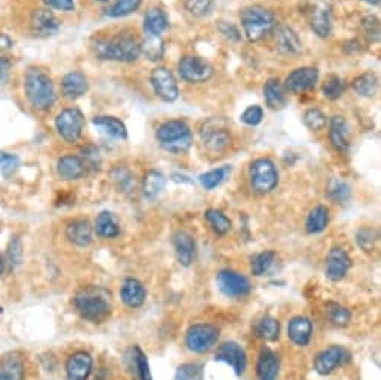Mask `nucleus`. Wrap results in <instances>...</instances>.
I'll return each instance as SVG.
<instances>
[{"instance_id":"nucleus-18","label":"nucleus","mask_w":381,"mask_h":380,"mask_svg":"<svg viewBox=\"0 0 381 380\" xmlns=\"http://www.w3.org/2000/svg\"><path fill=\"white\" fill-rule=\"evenodd\" d=\"M93 369V359L87 352H76L66 362V374L69 380H87Z\"/></svg>"},{"instance_id":"nucleus-1","label":"nucleus","mask_w":381,"mask_h":380,"mask_svg":"<svg viewBox=\"0 0 381 380\" xmlns=\"http://www.w3.org/2000/svg\"><path fill=\"white\" fill-rule=\"evenodd\" d=\"M96 57L102 60H114L132 63L141 56V44L133 35L123 33L114 38H99L91 43Z\"/></svg>"},{"instance_id":"nucleus-35","label":"nucleus","mask_w":381,"mask_h":380,"mask_svg":"<svg viewBox=\"0 0 381 380\" xmlns=\"http://www.w3.org/2000/svg\"><path fill=\"white\" fill-rule=\"evenodd\" d=\"M141 54H144L149 62L161 60L163 54H165V45H163L161 38L156 35H148L141 44Z\"/></svg>"},{"instance_id":"nucleus-33","label":"nucleus","mask_w":381,"mask_h":380,"mask_svg":"<svg viewBox=\"0 0 381 380\" xmlns=\"http://www.w3.org/2000/svg\"><path fill=\"white\" fill-rule=\"evenodd\" d=\"M203 142H205L210 152L220 153L230 144V135L226 132V129H208L203 133Z\"/></svg>"},{"instance_id":"nucleus-14","label":"nucleus","mask_w":381,"mask_h":380,"mask_svg":"<svg viewBox=\"0 0 381 380\" xmlns=\"http://www.w3.org/2000/svg\"><path fill=\"white\" fill-rule=\"evenodd\" d=\"M319 81L316 67H299L285 78V89L292 93H304L314 89Z\"/></svg>"},{"instance_id":"nucleus-26","label":"nucleus","mask_w":381,"mask_h":380,"mask_svg":"<svg viewBox=\"0 0 381 380\" xmlns=\"http://www.w3.org/2000/svg\"><path fill=\"white\" fill-rule=\"evenodd\" d=\"M93 125L101 129L108 137L114 140H126L127 138V129L125 123L117 117L111 116H99L93 118Z\"/></svg>"},{"instance_id":"nucleus-22","label":"nucleus","mask_w":381,"mask_h":380,"mask_svg":"<svg viewBox=\"0 0 381 380\" xmlns=\"http://www.w3.org/2000/svg\"><path fill=\"white\" fill-rule=\"evenodd\" d=\"M87 90H89V81L83 72L74 71L64 75L62 81V91L67 99L74 101V99L84 96Z\"/></svg>"},{"instance_id":"nucleus-61","label":"nucleus","mask_w":381,"mask_h":380,"mask_svg":"<svg viewBox=\"0 0 381 380\" xmlns=\"http://www.w3.org/2000/svg\"><path fill=\"white\" fill-rule=\"evenodd\" d=\"M96 2H101V4H103V2H106V0H96Z\"/></svg>"},{"instance_id":"nucleus-20","label":"nucleus","mask_w":381,"mask_h":380,"mask_svg":"<svg viewBox=\"0 0 381 380\" xmlns=\"http://www.w3.org/2000/svg\"><path fill=\"white\" fill-rule=\"evenodd\" d=\"M121 300L130 308H138L145 303L147 291L144 284L136 279H126L121 284Z\"/></svg>"},{"instance_id":"nucleus-50","label":"nucleus","mask_w":381,"mask_h":380,"mask_svg":"<svg viewBox=\"0 0 381 380\" xmlns=\"http://www.w3.org/2000/svg\"><path fill=\"white\" fill-rule=\"evenodd\" d=\"M184 8L195 17H207L214 9L212 0H184Z\"/></svg>"},{"instance_id":"nucleus-39","label":"nucleus","mask_w":381,"mask_h":380,"mask_svg":"<svg viewBox=\"0 0 381 380\" xmlns=\"http://www.w3.org/2000/svg\"><path fill=\"white\" fill-rule=\"evenodd\" d=\"M13 43L8 35H0V78H5L11 69Z\"/></svg>"},{"instance_id":"nucleus-13","label":"nucleus","mask_w":381,"mask_h":380,"mask_svg":"<svg viewBox=\"0 0 381 380\" xmlns=\"http://www.w3.org/2000/svg\"><path fill=\"white\" fill-rule=\"evenodd\" d=\"M215 359L230 365L238 376H242L247 369L246 350L235 342H226L217 349Z\"/></svg>"},{"instance_id":"nucleus-47","label":"nucleus","mask_w":381,"mask_h":380,"mask_svg":"<svg viewBox=\"0 0 381 380\" xmlns=\"http://www.w3.org/2000/svg\"><path fill=\"white\" fill-rule=\"evenodd\" d=\"M326 311H328V318L331 319V322L338 325V327H346L351 319L350 311L346 307L339 306L336 303L326 304Z\"/></svg>"},{"instance_id":"nucleus-17","label":"nucleus","mask_w":381,"mask_h":380,"mask_svg":"<svg viewBox=\"0 0 381 380\" xmlns=\"http://www.w3.org/2000/svg\"><path fill=\"white\" fill-rule=\"evenodd\" d=\"M311 29L316 32L317 36L320 38H328L332 32V12L331 6L328 2H320L316 4V6L311 11V18H309Z\"/></svg>"},{"instance_id":"nucleus-6","label":"nucleus","mask_w":381,"mask_h":380,"mask_svg":"<svg viewBox=\"0 0 381 380\" xmlns=\"http://www.w3.org/2000/svg\"><path fill=\"white\" fill-rule=\"evenodd\" d=\"M250 181L258 194H269L278 184V171L269 159H257L250 167Z\"/></svg>"},{"instance_id":"nucleus-41","label":"nucleus","mask_w":381,"mask_h":380,"mask_svg":"<svg viewBox=\"0 0 381 380\" xmlns=\"http://www.w3.org/2000/svg\"><path fill=\"white\" fill-rule=\"evenodd\" d=\"M230 171H232V168L230 167H222L219 169L208 171V172L200 175V183L207 190H212L217 186H220L229 177Z\"/></svg>"},{"instance_id":"nucleus-27","label":"nucleus","mask_w":381,"mask_h":380,"mask_svg":"<svg viewBox=\"0 0 381 380\" xmlns=\"http://www.w3.org/2000/svg\"><path fill=\"white\" fill-rule=\"evenodd\" d=\"M275 45L283 54H297L302 50V44L297 35L288 26H281L277 29Z\"/></svg>"},{"instance_id":"nucleus-42","label":"nucleus","mask_w":381,"mask_h":380,"mask_svg":"<svg viewBox=\"0 0 381 380\" xmlns=\"http://www.w3.org/2000/svg\"><path fill=\"white\" fill-rule=\"evenodd\" d=\"M142 0H115L113 6L108 9V16L113 18H120L130 16L140 9Z\"/></svg>"},{"instance_id":"nucleus-24","label":"nucleus","mask_w":381,"mask_h":380,"mask_svg":"<svg viewBox=\"0 0 381 380\" xmlns=\"http://www.w3.org/2000/svg\"><path fill=\"white\" fill-rule=\"evenodd\" d=\"M288 335L296 346H307L312 337V323L308 318L296 316L289 322Z\"/></svg>"},{"instance_id":"nucleus-60","label":"nucleus","mask_w":381,"mask_h":380,"mask_svg":"<svg viewBox=\"0 0 381 380\" xmlns=\"http://www.w3.org/2000/svg\"><path fill=\"white\" fill-rule=\"evenodd\" d=\"M2 271H4V259L2 256H0V274H2Z\"/></svg>"},{"instance_id":"nucleus-52","label":"nucleus","mask_w":381,"mask_h":380,"mask_svg":"<svg viewBox=\"0 0 381 380\" xmlns=\"http://www.w3.org/2000/svg\"><path fill=\"white\" fill-rule=\"evenodd\" d=\"M377 241H378V234L374 229H362L358 233V244L365 252H373Z\"/></svg>"},{"instance_id":"nucleus-37","label":"nucleus","mask_w":381,"mask_h":380,"mask_svg":"<svg viewBox=\"0 0 381 380\" xmlns=\"http://www.w3.org/2000/svg\"><path fill=\"white\" fill-rule=\"evenodd\" d=\"M256 334L266 342H275L280 337V322L275 318L265 316L257 322Z\"/></svg>"},{"instance_id":"nucleus-29","label":"nucleus","mask_w":381,"mask_h":380,"mask_svg":"<svg viewBox=\"0 0 381 380\" xmlns=\"http://www.w3.org/2000/svg\"><path fill=\"white\" fill-rule=\"evenodd\" d=\"M169 20L166 17V13L159 8H152L147 11L145 18H144V29L148 35H156L160 36L163 32L168 29Z\"/></svg>"},{"instance_id":"nucleus-56","label":"nucleus","mask_w":381,"mask_h":380,"mask_svg":"<svg viewBox=\"0 0 381 380\" xmlns=\"http://www.w3.org/2000/svg\"><path fill=\"white\" fill-rule=\"evenodd\" d=\"M21 241L18 238L11 241V246L8 250V256H9V262L12 267H17L21 262V256H23V250H21Z\"/></svg>"},{"instance_id":"nucleus-40","label":"nucleus","mask_w":381,"mask_h":380,"mask_svg":"<svg viewBox=\"0 0 381 380\" xmlns=\"http://www.w3.org/2000/svg\"><path fill=\"white\" fill-rule=\"evenodd\" d=\"M205 219L210 223V226L214 229V233L219 235L227 234L230 228H232V222H230L227 217L219 210H208L205 213Z\"/></svg>"},{"instance_id":"nucleus-43","label":"nucleus","mask_w":381,"mask_h":380,"mask_svg":"<svg viewBox=\"0 0 381 380\" xmlns=\"http://www.w3.org/2000/svg\"><path fill=\"white\" fill-rule=\"evenodd\" d=\"M274 261H275V253L271 252V250L256 255L251 259V273H253V276L261 277L265 273H268L269 268L272 267V264H274Z\"/></svg>"},{"instance_id":"nucleus-58","label":"nucleus","mask_w":381,"mask_h":380,"mask_svg":"<svg viewBox=\"0 0 381 380\" xmlns=\"http://www.w3.org/2000/svg\"><path fill=\"white\" fill-rule=\"evenodd\" d=\"M363 26L366 27V29H368V30H366V35L371 36V38L374 36L375 39H378V36H380V26H378L377 18H374V17L366 18L363 21Z\"/></svg>"},{"instance_id":"nucleus-59","label":"nucleus","mask_w":381,"mask_h":380,"mask_svg":"<svg viewBox=\"0 0 381 380\" xmlns=\"http://www.w3.org/2000/svg\"><path fill=\"white\" fill-rule=\"evenodd\" d=\"M365 2H368L371 5H378L380 4V0H365Z\"/></svg>"},{"instance_id":"nucleus-38","label":"nucleus","mask_w":381,"mask_h":380,"mask_svg":"<svg viewBox=\"0 0 381 380\" xmlns=\"http://www.w3.org/2000/svg\"><path fill=\"white\" fill-rule=\"evenodd\" d=\"M351 86H353V90H355L359 96L373 98L377 91L378 81L374 74H363L353 81Z\"/></svg>"},{"instance_id":"nucleus-34","label":"nucleus","mask_w":381,"mask_h":380,"mask_svg":"<svg viewBox=\"0 0 381 380\" xmlns=\"http://www.w3.org/2000/svg\"><path fill=\"white\" fill-rule=\"evenodd\" d=\"M165 184H166L165 175L159 171H149L147 172V175L144 177V183H142L144 195L148 199H154L161 194V190L165 189Z\"/></svg>"},{"instance_id":"nucleus-16","label":"nucleus","mask_w":381,"mask_h":380,"mask_svg":"<svg viewBox=\"0 0 381 380\" xmlns=\"http://www.w3.org/2000/svg\"><path fill=\"white\" fill-rule=\"evenodd\" d=\"M351 265V259L346 250L335 247L326 257V276L332 281H339L346 277Z\"/></svg>"},{"instance_id":"nucleus-9","label":"nucleus","mask_w":381,"mask_h":380,"mask_svg":"<svg viewBox=\"0 0 381 380\" xmlns=\"http://www.w3.org/2000/svg\"><path fill=\"white\" fill-rule=\"evenodd\" d=\"M178 72L180 77L187 81V83H205L208 81L212 74H214V67L202 57L198 56H187L181 59L178 65Z\"/></svg>"},{"instance_id":"nucleus-32","label":"nucleus","mask_w":381,"mask_h":380,"mask_svg":"<svg viewBox=\"0 0 381 380\" xmlns=\"http://www.w3.org/2000/svg\"><path fill=\"white\" fill-rule=\"evenodd\" d=\"M265 101L271 110H283L285 106V94L280 84V81L275 78H271L266 81L265 89Z\"/></svg>"},{"instance_id":"nucleus-45","label":"nucleus","mask_w":381,"mask_h":380,"mask_svg":"<svg viewBox=\"0 0 381 380\" xmlns=\"http://www.w3.org/2000/svg\"><path fill=\"white\" fill-rule=\"evenodd\" d=\"M113 180L120 192L129 194L135 189V175L126 168H115L113 171Z\"/></svg>"},{"instance_id":"nucleus-53","label":"nucleus","mask_w":381,"mask_h":380,"mask_svg":"<svg viewBox=\"0 0 381 380\" xmlns=\"http://www.w3.org/2000/svg\"><path fill=\"white\" fill-rule=\"evenodd\" d=\"M329 196L339 203H344L350 198V187L343 181L332 180L329 186Z\"/></svg>"},{"instance_id":"nucleus-21","label":"nucleus","mask_w":381,"mask_h":380,"mask_svg":"<svg viewBox=\"0 0 381 380\" xmlns=\"http://www.w3.org/2000/svg\"><path fill=\"white\" fill-rule=\"evenodd\" d=\"M329 140L338 152H347L350 148V128L344 117L335 116L331 120Z\"/></svg>"},{"instance_id":"nucleus-57","label":"nucleus","mask_w":381,"mask_h":380,"mask_svg":"<svg viewBox=\"0 0 381 380\" xmlns=\"http://www.w3.org/2000/svg\"><path fill=\"white\" fill-rule=\"evenodd\" d=\"M44 2L54 9L59 11H74L75 9V2L74 0H44Z\"/></svg>"},{"instance_id":"nucleus-36","label":"nucleus","mask_w":381,"mask_h":380,"mask_svg":"<svg viewBox=\"0 0 381 380\" xmlns=\"http://www.w3.org/2000/svg\"><path fill=\"white\" fill-rule=\"evenodd\" d=\"M24 364L17 357H9L0 362V380H23Z\"/></svg>"},{"instance_id":"nucleus-44","label":"nucleus","mask_w":381,"mask_h":380,"mask_svg":"<svg viewBox=\"0 0 381 380\" xmlns=\"http://www.w3.org/2000/svg\"><path fill=\"white\" fill-rule=\"evenodd\" d=\"M322 90H323L324 98H328L331 101H336L344 94L346 84H344V81L341 78L336 77V75H332V77H329L328 79L324 81Z\"/></svg>"},{"instance_id":"nucleus-3","label":"nucleus","mask_w":381,"mask_h":380,"mask_svg":"<svg viewBox=\"0 0 381 380\" xmlns=\"http://www.w3.org/2000/svg\"><path fill=\"white\" fill-rule=\"evenodd\" d=\"M156 138L163 150L174 155L186 153L193 144V135L183 120H169L156 130Z\"/></svg>"},{"instance_id":"nucleus-49","label":"nucleus","mask_w":381,"mask_h":380,"mask_svg":"<svg viewBox=\"0 0 381 380\" xmlns=\"http://www.w3.org/2000/svg\"><path fill=\"white\" fill-rule=\"evenodd\" d=\"M304 123L309 130H322L326 123H328V117L319 108H311V110L305 111L304 114Z\"/></svg>"},{"instance_id":"nucleus-30","label":"nucleus","mask_w":381,"mask_h":380,"mask_svg":"<svg viewBox=\"0 0 381 380\" xmlns=\"http://www.w3.org/2000/svg\"><path fill=\"white\" fill-rule=\"evenodd\" d=\"M96 234L102 238H115L120 235V223L114 213L102 211L98 216Z\"/></svg>"},{"instance_id":"nucleus-2","label":"nucleus","mask_w":381,"mask_h":380,"mask_svg":"<svg viewBox=\"0 0 381 380\" xmlns=\"http://www.w3.org/2000/svg\"><path fill=\"white\" fill-rule=\"evenodd\" d=\"M74 306L83 319L103 322L113 310L111 294L101 286H86L75 295Z\"/></svg>"},{"instance_id":"nucleus-12","label":"nucleus","mask_w":381,"mask_h":380,"mask_svg":"<svg viewBox=\"0 0 381 380\" xmlns=\"http://www.w3.org/2000/svg\"><path fill=\"white\" fill-rule=\"evenodd\" d=\"M149 81H152L154 93L161 101L174 102L178 99V84H176L174 74L166 67H156L152 72V77H149Z\"/></svg>"},{"instance_id":"nucleus-10","label":"nucleus","mask_w":381,"mask_h":380,"mask_svg":"<svg viewBox=\"0 0 381 380\" xmlns=\"http://www.w3.org/2000/svg\"><path fill=\"white\" fill-rule=\"evenodd\" d=\"M351 354L343 346H331L322 350L314 359V369L319 374L328 376L341 365L350 362Z\"/></svg>"},{"instance_id":"nucleus-48","label":"nucleus","mask_w":381,"mask_h":380,"mask_svg":"<svg viewBox=\"0 0 381 380\" xmlns=\"http://www.w3.org/2000/svg\"><path fill=\"white\" fill-rule=\"evenodd\" d=\"M132 354H133L132 358L135 362V369H136V373H138L140 379L141 380H153L152 371H149V364H148L147 355L141 350V347L135 346L132 350Z\"/></svg>"},{"instance_id":"nucleus-7","label":"nucleus","mask_w":381,"mask_h":380,"mask_svg":"<svg viewBox=\"0 0 381 380\" xmlns=\"http://www.w3.org/2000/svg\"><path fill=\"white\" fill-rule=\"evenodd\" d=\"M219 328L211 323H196L187 330L186 345L196 354H205L219 342Z\"/></svg>"},{"instance_id":"nucleus-4","label":"nucleus","mask_w":381,"mask_h":380,"mask_svg":"<svg viewBox=\"0 0 381 380\" xmlns=\"http://www.w3.org/2000/svg\"><path fill=\"white\" fill-rule=\"evenodd\" d=\"M25 93L30 104L39 111L51 110L56 102V91L51 78L38 67H32L25 74Z\"/></svg>"},{"instance_id":"nucleus-51","label":"nucleus","mask_w":381,"mask_h":380,"mask_svg":"<svg viewBox=\"0 0 381 380\" xmlns=\"http://www.w3.org/2000/svg\"><path fill=\"white\" fill-rule=\"evenodd\" d=\"M18 165H20L18 156L6 152H0V171H2L6 179H9L11 175L17 171Z\"/></svg>"},{"instance_id":"nucleus-5","label":"nucleus","mask_w":381,"mask_h":380,"mask_svg":"<svg viewBox=\"0 0 381 380\" xmlns=\"http://www.w3.org/2000/svg\"><path fill=\"white\" fill-rule=\"evenodd\" d=\"M241 24L246 36L251 43H257L274 29L275 18L262 6H249L241 12Z\"/></svg>"},{"instance_id":"nucleus-28","label":"nucleus","mask_w":381,"mask_h":380,"mask_svg":"<svg viewBox=\"0 0 381 380\" xmlns=\"http://www.w3.org/2000/svg\"><path fill=\"white\" fill-rule=\"evenodd\" d=\"M66 237L75 246L86 247L91 242V226L87 220H74L66 228Z\"/></svg>"},{"instance_id":"nucleus-55","label":"nucleus","mask_w":381,"mask_h":380,"mask_svg":"<svg viewBox=\"0 0 381 380\" xmlns=\"http://www.w3.org/2000/svg\"><path fill=\"white\" fill-rule=\"evenodd\" d=\"M219 30L220 33L227 38L229 40H235V43H238V40L241 39V33H239V29L232 24V23H227V21H219Z\"/></svg>"},{"instance_id":"nucleus-11","label":"nucleus","mask_w":381,"mask_h":380,"mask_svg":"<svg viewBox=\"0 0 381 380\" xmlns=\"http://www.w3.org/2000/svg\"><path fill=\"white\" fill-rule=\"evenodd\" d=\"M220 291L229 298H242L251 292L250 280L232 269H223L217 276Z\"/></svg>"},{"instance_id":"nucleus-31","label":"nucleus","mask_w":381,"mask_h":380,"mask_svg":"<svg viewBox=\"0 0 381 380\" xmlns=\"http://www.w3.org/2000/svg\"><path fill=\"white\" fill-rule=\"evenodd\" d=\"M329 223V208L326 206H317L312 208L307 217L305 229L308 234H319Z\"/></svg>"},{"instance_id":"nucleus-15","label":"nucleus","mask_w":381,"mask_h":380,"mask_svg":"<svg viewBox=\"0 0 381 380\" xmlns=\"http://www.w3.org/2000/svg\"><path fill=\"white\" fill-rule=\"evenodd\" d=\"M30 29L38 38H48L59 32L60 23L50 9H36L30 18Z\"/></svg>"},{"instance_id":"nucleus-23","label":"nucleus","mask_w":381,"mask_h":380,"mask_svg":"<svg viewBox=\"0 0 381 380\" xmlns=\"http://www.w3.org/2000/svg\"><path fill=\"white\" fill-rule=\"evenodd\" d=\"M86 164L79 156L66 155L57 162V174L63 180H78L86 172Z\"/></svg>"},{"instance_id":"nucleus-46","label":"nucleus","mask_w":381,"mask_h":380,"mask_svg":"<svg viewBox=\"0 0 381 380\" xmlns=\"http://www.w3.org/2000/svg\"><path fill=\"white\" fill-rule=\"evenodd\" d=\"M174 380H203L202 365L196 362H187L180 365Z\"/></svg>"},{"instance_id":"nucleus-54","label":"nucleus","mask_w":381,"mask_h":380,"mask_svg":"<svg viewBox=\"0 0 381 380\" xmlns=\"http://www.w3.org/2000/svg\"><path fill=\"white\" fill-rule=\"evenodd\" d=\"M241 120L249 126L261 125L263 120V110L258 105H253L244 111V114L241 116Z\"/></svg>"},{"instance_id":"nucleus-19","label":"nucleus","mask_w":381,"mask_h":380,"mask_svg":"<svg viewBox=\"0 0 381 380\" xmlns=\"http://www.w3.org/2000/svg\"><path fill=\"white\" fill-rule=\"evenodd\" d=\"M174 249L178 262L184 267L193 264L196 253V242L192 235H188L184 230H178L174 235Z\"/></svg>"},{"instance_id":"nucleus-8","label":"nucleus","mask_w":381,"mask_h":380,"mask_svg":"<svg viewBox=\"0 0 381 380\" xmlns=\"http://www.w3.org/2000/svg\"><path fill=\"white\" fill-rule=\"evenodd\" d=\"M84 116L78 108H66L56 118V129L66 142H76L84 129Z\"/></svg>"},{"instance_id":"nucleus-25","label":"nucleus","mask_w":381,"mask_h":380,"mask_svg":"<svg viewBox=\"0 0 381 380\" xmlns=\"http://www.w3.org/2000/svg\"><path fill=\"white\" fill-rule=\"evenodd\" d=\"M280 371L278 357L271 349H262L257 359V376L261 380H275Z\"/></svg>"}]
</instances>
